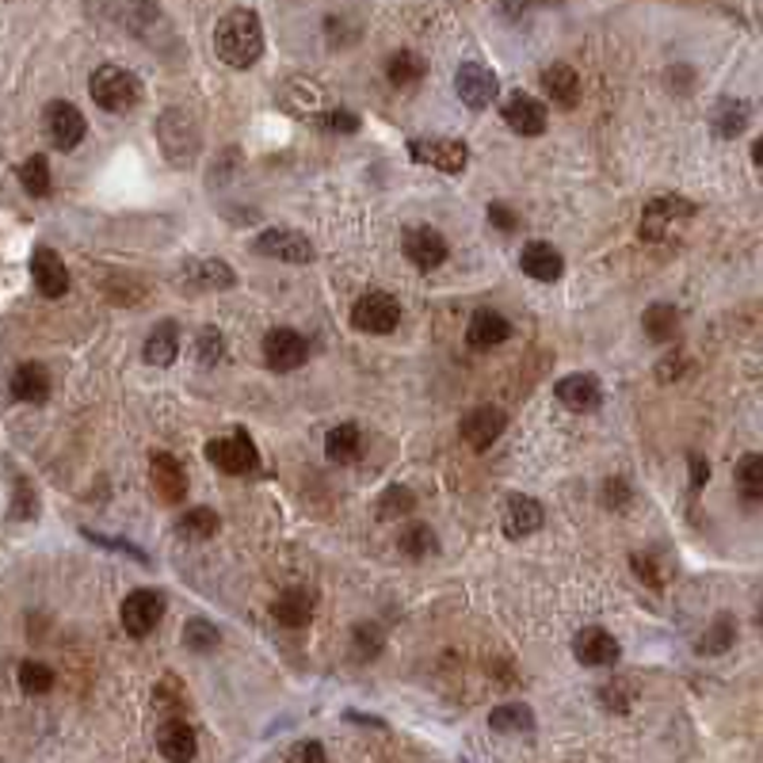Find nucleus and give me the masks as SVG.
Listing matches in <instances>:
<instances>
[{
    "mask_svg": "<svg viewBox=\"0 0 763 763\" xmlns=\"http://www.w3.org/2000/svg\"><path fill=\"white\" fill-rule=\"evenodd\" d=\"M85 538H92V542H100V546H111V550H123V553H130V558H138L141 565H146V550H138V546H130V542H118V538H103V535H92V530H85Z\"/></svg>",
    "mask_w": 763,
    "mask_h": 763,
    "instance_id": "obj_52",
    "label": "nucleus"
},
{
    "mask_svg": "<svg viewBox=\"0 0 763 763\" xmlns=\"http://www.w3.org/2000/svg\"><path fill=\"white\" fill-rule=\"evenodd\" d=\"M214 54L229 70H252L264 58V24L252 9H234L214 27Z\"/></svg>",
    "mask_w": 763,
    "mask_h": 763,
    "instance_id": "obj_1",
    "label": "nucleus"
},
{
    "mask_svg": "<svg viewBox=\"0 0 763 763\" xmlns=\"http://www.w3.org/2000/svg\"><path fill=\"white\" fill-rule=\"evenodd\" d=\"M500 115H504L508 130L523 134V138H538V134H546V126H550L546 103L535 100V96H527V92H512V96H508L504 108H500Z\"/></svg>",
    "mask_w": 763,
    "mask_h": 763,
    "instance_id": "obj_14",
    "label": "nucleus"
},
{
    "mask_svg": "<svg viewBox=\"0 0 763 763\" xmlns=\"http://www.w3.org/2000/svg\"><path fill=\"white\" fill-rule=\"evenodd\" d=\"M179 287L191 290V295H199V290H234L237 272L226 260H191L179 272Z\"/></svg>",
    "mask_w": 763,
    "mask_h": 763,
    "instance_id": "obj_16",
    "label": "nucleus"
},
{
    "mask_svg": "<svg viewBox=\"0 0 763 763\" xmlns=\"http://www.w3.org/2000/svg\"><path fill=\"white\" fill-rule=\"evenodd\" d=\"M424 73H428V62H424L416 50H398V54L386 62V77H390L393 88H413L424 80Z\"/></svg>",
    "mask_w": 763,
    "mask_h": 763,
    "instance_id": "obj_33",
    "label": "nucleus"
},
{
    "mask_svg": "<svg viewBox=\"0 0 763 763\" xmlns=\"http://www.w3.org/2000/svg\"><path fill=\"white\" fill-rule=\"evenodd\" d=\"M413 508H416L413 489H405V485H390V489L378 497V504H374V515H378L382 523H393V520H405Z\"/></svg>",
    "mask_w": 763,
    "mask_h": 763,
    "instance_id": "obj_36",
    "label": "nucleus"
},
{
    "mask_svg": "<svg viewBox=\"0 0 763 763\" xmlns=\"http://www.w3.org/2000/svg\"><path fill=\"white\" fill-rule=\"evenodd\" d=\"M222 641V630L211 623V618H191V623L184 626V646L196 649V653H211V649H218Z\"/></svg>",
    "mask_w": 763,
    "mask_h": 763,
    "instance_id": "obj_40",
    "label": "nucleus"
},
{
    "mask_svg": "<svg viewBox=\"0 0 763 763\" xmlns=\"http://www.w3.org/2000/svg\"><path fill=\"white\" fill-rule=\"evenodd\" d=\"M558 401L573 413H596L603 405V386L596 374H568L558 382Z\"/></svg>",
    "mask_w": 763,
    "mask_h": 763,
    "instance_id": "obj_21",
    "label": "nucleus"
},
{
    "mask_svg": "<svg viewBox=\"0 0 763 763\" xmlns=\"http://www.w3.org/2000/svg\"><path fill=\"white\" fill-rule=\"evenodd\" d=\"M676 371H684V359H679V351H672V355L664 359L661 366H656V378H661V382H672V378H679Z\"/></svg>",
    "mask_w": 763,
    "mask_h": 763,
    "instance_id": "obj_53",
    "label": "nucleus"
},
{
    "mask_svg": "<svg viewBox=\"0 0 763 763\" xmlns=\"http://www.w3.org/2000/svg\"><path fill=\"white\" fill-rule=\"evenodd\" d=\"M118 615H123V630L130 638H149L164 618V596L153 592V588H138V592H130L123 600Z\"/></svg>",
    "mask_w": 763,
    "mask_h": 763,
    "instance_id": "obj_8",
    "label": "nucleus"
},
{
    "mask_svg": "<svg viewBox=\"0 0 763 763\" xmlns=\"http://www.w3.org/2000/svg\"><path fill=\"white\" fill-rule=\"evenodd\" d=\"M454 92L470 111H485L489 103H497L500 80L485 62H462L459 73H454Z\"/></svg>",
    "mask_w": 763,
    "mask_h": 763,
    "instance_id": "obj_5",
    "label": "nucleus"
},
{
    "mask_svg": "<svg viewBox=\"0 0 763 763\" xmlns=\"http://www.w3.org/2000/svg\"><path fill=\"white\" fill-rule=\"evenodd\" d=\"M12 520H39V497H35L32 481L27 477H16V497H12V508H9Z\"/></svg>",
    "mask_w": 763,
    "mask_h": 763,
    "instance_id": "obj_45",
    "label": "nucleus"
},
{
    "mask_svg": "<svg viewBox=\"0 0 763 763\" xmlns=\"http://www.w3.org/2000/svg\"><path fill=\"white\" fill-rule=\"evenodd\" d=\"M737 489L748 500H763V454H745L737 462Z\"/></svg>",
    "mask_w": 763,
    "mask_h": 763,
    "instance_id": "obj_39",
    "label": "nucleus"
},
{
    "mask_svg": "<svg viewBox=\"0 0 763 763\" xmlns=\"http://www.w3.org/2000/svg\"><path fill=\"white\" fill-rule=\"evenodd\" d=\"M748 118H752V103L733 100V96H725V100L710 111V126H714L722 138H737V134L748 126Z\"/></svg>",
    "mask_w": 763,
    "mask_h": 763,
    "instance_id": "obj_31",
    "label": "nucleus"
},
{
    "mask_svg": "<svg viewBox=\"0 0 763 763\" xmlns=\"http://www.w3.org/2000/svg\"><path fill=\"white\" fill-rule=\"evenodd\" d=\"M520 4H527V9H535V4L538 9H546V4H561V0H520Z\"/></svg>",
    "mask_w": 763,
    "mask_h": 763,
    "instance_id": "obj_56",
    "label": "nucleus"
},
{
    "mask_svg": "<svg viewBox=\"0 0 763 763\" xmlns=\"http://www.w3.org/2000/svg\"><path fill=\"white\" fill-rule=\"evenodd\" d=\"M760 630H763V608H760Z\"/></svg>",
    "mask_w": 763,
    "mask_h": 763,
    "instance_id": "obj_57",
    "label": "nucleus"
},
{
    "mask_svg": "<svg viewBox=\"0 0 763 763\" xmlns=\"http://www.w3.org/2000/svg\"><path fill=\"white\" fill-rule=\"evenodd\" d=\"M207 459H211V466H218L222 474H249V470H257L260 454L257 447H252V439L245 436V431H229V436H218L207 443Z\"/></svg>",
    "mask_w": 763,
    "mask_h": 763,
    "instance_id": "obj_9",
    "label": "nucleus"
},
{
    "mask_svg": "<svg viewBox=\"0 0 763 763\" xmlns=\"http://www.w3.org/2000/svg\"><path fill=\"white\" fill-rule=\"evenodd\" d=\"M398 546H401V553H405V558L424 561V558H431V553L439 550V538H436V530H431L428 523H409V527L401 530Z\"/></svg>",
    "mask_w": 763,
    "mask_h": 763,
    "instance_id": "obj_35",
    "label": "nucleus"
},
{
    "mask_svg": "<svg viewBox=\"0 0 763 763\" xmlns=\"http://www.w3.org/2000/svg\"><path fill=\"white\" fill-rule=\"evenodd\" d=\"M641 328H646V336L653 343H672L679 336V310L668 302L649 305L646 317H641Z\"/></svg>",
    "mask_w": 763,
    "mask_h": 763,
    "instance_id": "obj_32",
    "label": "nucleus"
},
{
    "mask_svg": "<svg viewBox=\"0 0 763 763\" xmlns=\"http://www.w3.org/2000/svg\"><path fill=\"white\" fill-rule=\"evenodd\" d=\"M687 218H695V203H687V199H679V196H656V199H649V207L641 211V237H646V241H661L672 226H679V222H687Z\"/></svg>",
    "mask_w": 763,
    "mask_h": 763,
    "instance_id": "obj_12",
    "label": "nucleus"
},
{
    "mask_svg": "<svg viewBox=\"0 0 763 763\" xmlns=\"http://www.w3.org/2000/svg\"><path fill=\"white\" fill-rule=\"evenodd\" d=\"M355 649H359V656H363V661L378 656V649H382V630H374V623L359 626V630H355Z\"/></svg>",
    "mask_w": 763,
    "mask_h": 763,
    "instance_id": "obj_47",
    "label": "nucleus"
},
{
    "mask_svg": "<svg viewBox=\"0 0 763 763\" xmlns=\"http://www.w3.org/2000/svg\"><path fill=\"white\" fill-rule=\"evenodd\" d=\"M157 146H161L164 161H168L172 168H187V164L199 157V149H203L199 118L184 108H168L157 118Z\"/></svg>",
    "mask_w": 763,
    "mask_h": 763,
    "instance_id": "obj_2",
    "label": "nucleus"
},
{
    "mask_svg": "<svg viewBox=\"0 0 763 763\" xmlns=\"http://www.w3.org/2000/svg\"><path fill=\"white\" fill-rule=\"evenodd\" d=\"M153 699H157V706H161L164 714H172V717H179V714H184V710H187L184 687H179V679H176V676H164L161 684H157Z\"/></svg>",
    "mask_w": 763,
    "mask_h": 763,
    "instance_id": "obj_44",
    "label": "nucleus"
},
{
    "mask_svg": "<svg viewBox=\"0 0 763 763\" xmlns=\"http://www.w3.org/2000/svg\"><path fill=\"white\" fill-rule=\"evenodd\" d=\"M157 748L168 763H191L199 752V740H196V729L184 722V717H168L157 733Z\"/></svg>",
    "mask_w": 763,
    "mask_h": 763,
    "instance_id": "obj_22",
    "label": "nucleus"
},
{
    "mask_svg": "<svg viewBox=\"0 0 763 763\" xmlns=\"http://www.w3.org/2000/svg\"><path fill=\"white\" fill-rule=\"evenodd\" d=\"M618 641L611 638L603 626H585V630L573 638V656H577L585 668H611V664H618Z\"/></svg>",
    "mask_w": 763,
    "mask_h": 763,
    "instance_id": "obj_17",
    "label": "nucleus"
},
{
    "mask_svg": "<svg viewBox=\"0 0 763 763\" xmlns=\"http://www.w3.org/2000/svg\"><path fill=\"white\" fill-rule=\"evenodd\" d=\"M218 527H222V520L214 508H191V512H184L176 523L179 538H187V542H207V538L218 535Z\"/></svg>",
    "mask_w": 763,
    "mask_h": 763,
    "instance_id": "obj_34",
    "label": "nucleus"
},
{
    "mask_svg": "<svg viewBox=\"0 0 763 763\" xmlns=\"http://www.w3.org/2000/svg\"><path fill=\"white\" fill-rule=\"evenodd\" d=\"M149 485H153V492L164 504H179V500L187 497V474H184V466H179V459L157 451L153 459H149Z\"/></svg>",
    "mask_w": 763,
    "mask_h": 763,
    "instance_id": "obj_19",
    "label": "nucleus"
},
{
    "mask_svg": "<svg viewBox=\"0 0 763 763\" xmlns=\"http://www.w3.org/2000/svg\"><path fill=\"white\" fill-rule=\"evenodd\" d=\"M520 267L535 283H558L561 272H565V260H561V252L550 241H527L520 252Z\"/></svg>",
    "mask_w": 763,
    "mask_h": 763,
    "instance_id": "obj_23",
    "label": "nucleus"
},
{
    "mask_svg": "<svg viewBox=\"0 0 763 763\" xmlns=\"http://www.w3.org/2000/svg\"><path fill=\"white\" fill-rule=\"evenodd\" d=\"M264 363L275 374L298 371V366L310 363V340L302 333H295V328H272L264 336Z\"/></svg>",
    "mask_w": 763,
    "mask_h": 763,
    "instance_id": "obj_7",
    "label": "nucleus"
},
{
    "mask_svg": "<svg viewBox=\"0 0 763 763\" xmlns=\"http://www.w3.org/2000/svg\"><path fill=\"white\" fill-rule=\"evenodd\" d=\"M351 325L366 336H386L401 325V305L386 290H366L355 305H351Z\"/></svg>",
    "mask_w": 763,
    "mask_h": 763,
    "instance_id": "obj_4",
    "label": "nucleus"
},
{
    "mask_svg": "<svg viewBox=\"0 0 763 763\" xmlns=\"http://www.w3.org/2000/svg\"><path fill=\"white\" fill-rule=\"evenodd\" d=\"M179 355V328L176 321H161L153 333L146 336V363L149 366H168Z\"/></svg>",
    "mask_w": 763,
    "mask_h": 763,
    "instance_id": "obj_30",
    "label": "nucleus"
},
{
    "mask_svg": "<svg viewBox=\"0 0 763 763\" xmlns=\"http://www.w3.org/2000/svg\"><path fill=\"white\" fill-rule=\"evenodd\" d=\"M752 161L763 168V138H755V146H752Z\"/></svg>",
    "mask_w": 763,
    "mask_h": 763,
    "instance_id": "obj_55",
    "label": "nucleus"
},
{
    "mask_svg": "<svg viewBox=\"0 0 763 763\" xmlns=\"http://www.w3.org/2000/svg\"><path fill=\"white\" fill-rule=\"evenodd\" d=\"M401 252L409 257V264L421 267V272H436L447 260V241L439 229L431 226H409L401 234Z\"/></svg>",
    "mask_w": 763,
    "mask_h": 763,
    "instance_id": "obj_13",
    "label": "nucleus"
},
{
    "mask_svg": "<svg viewBox=\"0 0 763 763\" xmlns=\"http://www.w3.org/2000/svg\"><path fill=\"white\" fill-rule=\"evenodd\" d=\"M9 390L16 401H24V405H42V401L50 398V374L42 363H20L16 371H12V382Z\"/></svg>",
    "mask_w": 763,
    "mask_h": 763,
    "instance_id": "obj_26",
    "label": "nucleus"
},
{
    "mask_svg": "<svg viewBox=\"0 0 763 763\" xmlns=\"http://www.w3.org/2000/svg\"><path fill=\"white\" fill-rule=\"evenodd\" d=\"M603 504H608V508H626V504H630V485H626L623 477H611V481L603 485Z\"/></svg>",
    "mask_w": 763,
    "mask_h": 763,
    "instance_id": "obj_50",
    "label": "nucleus"
},
{
    "mask_svg": "<svg viewBox=\"0 0 763 763\" xmlns=\"http://www.w3.org/2000/svg\"><path fill=\"white\" fill-rule=\"evenodd\" d=\"M287 763H328L325 748L317 745V740H298L295 748H290Z\"/></svg>",
    "mask_w": 763,
    "mask_h": 763,
    "instance_id": "obj_48",
    "label": "nucleus"
},
{
    "mask_svg": "<svg viewBox=\"0 0 763 763\" xmlns=\"http://www.w3.org/2000/svg\"><path fill=\"white\" fill-rule=\"evenodd\" d=\"M32 279H35V287H39L42 298L70 295V267H65L62 257H58L54 249H47V245L32 252Z\"/></svg>",
    "mask_w": 763,
    "mask_h": 763,
    "instance_id": "obj_18",
    "label": "nucleus"
},
{
    "mask_svg": "<svg viewBox=\"0 0 763 763\" xmlns=\"http://www.w3.org/2000/svg\"><path fill=\"white\" fill-rule=\"evenodd\" d=\"M508 336H512V325H508V317H504V313H497V310H477L474 317H470V325H466V340H470V348H474V351L500 348Z\"/></svg>",
    "mask_w": 763,
    "mask_h": 763,
    "instance_id": "obj_24",
    "label": "nucleus"
},
{
    "mask_svg": "<svg viewBox=\"0 0 763 763\" xmlns=\"http://www.w3.org/2000/svg\"><path fill=\"white\" fill-rule=\"evenodd\" d=\"M42 130H47L50 146L62 149V153H70V149H77L80 141H85L88 123H85V115L73 108V103L54 100L47 108V115H42Z\"/></svg>",
    "mask_w": 763,
    "mask_h": 763,
    "instance_id": "obj_10",
    "label": "nucleus"
},
{
    "mask_svg": "<svg viewBox=\"0 0 763 763\" xmlns=\"http://www.w3.org/2000/svg\"><path fill=\"white\" fill-rule=\"evenodd\" d=\"M88 92H92L96 108L111 111V115H123V111L138 108L141 100V80L134 77L123 65H100V70L88 77Z\"/></svg>",
    "mask_w": 763,
    "mask_h": 763,
    "instance_id": "obj_3",
    "label": "nucleus"
},
{
    "mask_svg": "<svg viewBox=\"0 0 763 763\" xmlns=\"http://www.w3.org/2000/svg\"><path fill=\"white\" fill-rule=\"evenodd\" d=\"M546 512L542 504H538L535 497H512L504 508V535L508 538H527L535 535L538 527H542Z\"/></svg>",
    "mask_w": 763,
    "mask_h": 763,
    "instance_id": "obj_27",
    "label": "nucleus"
},
{
    "mask_svg": "<svg viewBox=\"0 0 763 763\" xmlns=\"http://www.w3.org/2000/svg\"><path fill=\"white\" fill-rule=\"evenodd\" d=\"M20 184H24V191H27V196H35V199L50 196V184H54V176H50V161H47V157H42V153L27 157V161L20 164Z\"/></svg>",
    "mask_w": 763,
    "mask_h": 763,
    "instance_id": "obj_38",
    "label": "nucleus"
},
{
    "mask_svg": "<svg viewBox=\"0 0 763 763\" xmlns=\"http://www.w3.org/2000/svg\"><path fill=\"white\" fill-rule=\"evenodd\" d=\"M600 702L611 710V714H626V706H630V695L618 687V679H611V684L600 687Z\"/></svg>",
    "mask_w": 763,
    "mask_h": 763,
    "instance_id": "obj_49",
    "label": "nucleus"
},
{
    "mask_svg": "<svg viewBox=\"0 0 763 763\" xmlns=\"http://www.w3.org/2000/svg\"><path fill=\"white\" fill-rule=\"evenodd\" d=\"M313 126L328 134H355L359 126H363V118H359L355 111L333 108V111H317V115H313Z\"/></svg>",
    "mask_w": 763,
    "mask_h": 763,
    "instance_id": "obj_43",
    "label": "nucleus"
},
{
    "mask_svg": "<svg viewBox=\"0 0 763 763\" xmlns=\"http://www.w3.org/2000/svg\"><path fill=\"white\" fill-rule=\"evenodd\" d=\"M489 222H492L497 229H504V234H512V229L520 226L515 211H512V207H504V203H489Z\"/></svg>",
    "mask_w": 763,
    "mask_h": 763,
    "instance_id": "obj_51",
    "label": "nucleus"
},
{
    "mask_svg": "<svg viewBox=\"0 0 763 763\" xmlns=\"http://www.w3.org/2000/svg\"><path fill=\"white\" fill-rule=\"evenodd\" d=\"M313 611H317V592H313V588H305V585L287 588V592L275 596V600H272V618L279 626H290V630H298V626L310 623Z\"/></svg>",
    "mask_w": 763,
    "mask_h": 763,
    "instance_id": "obj_20",
    "label": "nucleus"
},
{
    "mask_svg": "<svg viewBox=\"0 0 763 763\" xmlns=\"http://www.w3.org/2000/svg\"><path fill=\"white\" fill-rule=\"evenodd\" d=\"M325 454H328V462H336V466L355 462L359 454H363V431H359V424H336V428L325 436Z\"/></svg>",
    "mask_w": 763,
    "mask_h": 763,
    "instance_id": "obj_28",
    "label": "nucleus"
},
{
    "mask_svg": "<svg viewBox=\"0 0 763 763\" xmlns=\"http://www.w3.org/2000/svg\"><path fill=\"white\" fill-rule=\"evenodd\" d=\"M542 92L550 103H558L561 111L577 108L580 103V77L573 65L565 62H553L550 70H542Z\"/></svg>",
    "mask_w": 763,
    "mask_h": 763,
    "instance_id": "obj_25",
    "label": "nucleus"
},
{
    "mask_svg": "<svg viewBox=\"0 0 763 763\" xmlns=\"http://www.w3.org/2000/svg\"><path fill=\"white\" fill-rule=\"evenodd\" d=\"M409 157L416 164H428L439 172H462L470 164V146L459 138H413L409 141Z\"/></svg>",
    "mask_w": 763,
    "mask_h": 763,
    "instance_id": "obj_6",
    "label": "nucleus"
},
{
    "mask_svg": "<svg viewBox=\"0 0 763 763\" xmlns=\"http://www.w3.org/2000/svg\"><path fill=\"white\" fill-rule=\"evenodd\" d=\"M733 641H737V623H733V615H717L714 623H710V630L699 638V653L702 656L729 653Z\"/></svg>",
    "mask_w": 763,
    "mask_h": 763,
    "instance_id": "obj_37",
    "label": "nucleus"
},
{
    "mask_svg": "<svg viewBox=\"0 0 763 763\" xmlns=\"http://www.w3.org/2000/svg\"><path fill=\"white\" fill-rule=\"evenodd\" d=\"M20 687L27 695H47L54 687V668L42 661H24L20 664Z\"/></svg>",
    "mask_w": 763,
    "mask_h": 763,
    "instance_id": "obj_42",
    "label": "nucleus"
},
{
    "mask_svg": "<svg viewBox=\"0 0 763 763\" xmlns=\"http://www.w3.org/2000/svg\"><path fill=\"white\" fill-rule=\"evenodd\" d=\"M196 355L203 366H218L222 359H226V336H222V328L214 325H203L196 336Z\"/></svg>",
    "mask_w": 763,
    "mask_h": 763,
    "instance_id": "obj_41",
    "label": "nucleus"
},
{
    "mask_svg": "<svg viewBox=\"0 0 763 763\" xmlns=\"http://www.w3.org/2000/svg\"><path fill=\"white\" fill-rule=\"evenodd\" d=\"M630 565H634V573H638V577H641V585H649V588H653V592H664V577H661V568H656V561L649 558V553H634Z\"/></svg>",
    "mask_w": 763,
    "mask_h": 763,
    "instance_id": "obj_46",
    "label": "nucleus"
},
{
    "mask_svg": "<svg viewBox=\"0 0 763 763\" xmlns=\"http://www.w3.org/2000/svg\"><path fill=\"white\" fill-rule=\"evenodd\" d=\"M252 249L267 260H283V264H313V241L295 229H264V234L252 241Z\"/></svg>",
    "mask_w": 763,
    "mask_h": 763,
    "instance_id": "obj_11",
    "label": "nucleus"
},
{
    "mask_svg": "<svg viewBox=\"0 0 763 763\" xmlns=\"http://www.w3.org/2000/svg\"><path fill=\"white\" fill-rule=\"evenodd\" d=\"M492 733H504V737H527L535 729V710L527 702H504L489 714Z\"/></svg>",
    "mask_w": 763,
    "mask_h": 763,
    "instance_id": "obj_29",
    "label": "nucleus"
},
{
    "mask_svg": "<svg viewBox=\"0 0 763 763\" xmlns=\"http://www.w3.org/2000/svg\"><path fill=\"white\" fill-rule=\"evenodd\" d=\"M706 477H710L706 459H702V454H691V485H695V489H702V485H706Z\"/></svg>",
    "mask_w": 763,
    "mask_h": 763,
    "instance_id": "obj_54",
    "label": "nucleus"
},
{
    "mask_svg": "<svg viewBox=\"0 0 763 763\" xmlns=\"http://www.w3.org/2000/svg\"><path fill=\"white\" fill-rule=\"evenodd\" d=\"M504 428H508V413L497 405H477L462 416V439H466V447H474V451H489V447L504 436Z\"/></svg>",
    "mask_w": 763,
    "mask_h": 763,
    "instance_id": "obj_15",
    "label": "nucleus"
}]
</instances>
